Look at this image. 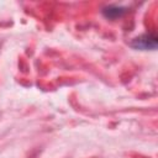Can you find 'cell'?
I'll list each match as a JSON object with an SVG mask.
<instances>
[{"mask_svg": "<svg viewBox=\"0 0 158 158\" xmlns=\"http://www.w3.org/2000/svg\"><path fill=\"white\" fill-rule=\"evenodd\" d=\"M131 46L136 49H142V51H148V49H156L157 48V38L153 35H142L136 37Z\"/></svg>", "mask_w": 158, "mask_h": 158, "instance_id": "obj_1", "label": "cell"}, {"mask_svg": "<svg viewBox=\"0 0 158 158\" xmlns=\"http://www.w3.org/2000/svg\"><path fill=\"white\" fill-rule=\"evenodd\" d=\"M126 11H127L126 7L118 6V5H109V6H106V7L102 9V14L107 19H117V17H121Z\"/></svg>", "mask_w": 158, "mask_h": 158, "instance_id": "obj_2", "label": "cell"}]
</instances>
